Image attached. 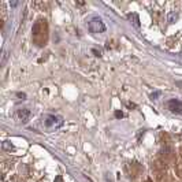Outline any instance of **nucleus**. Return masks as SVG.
Listing matches in <instances>:
<instances>
[{
  "label": "nucleus",
  "mask_w": 182,
  "mask_h": 182,
  "mask_svg": "<svg viewBox=\"0 0 182 182\" xmlns=\"http://www.w3.org/2000/svg\"><path fill=\"white\" fill-rule=\"evenodd\" d=\"M127 19L131 21V22H133L136 26H140V21H138V17H137V14H129V15H127Z\"/></svg>",
  "instance_id": "obj_6"
},
{
  "label": "nucleus",
  "mask_w": 182,
  "mask_h": 182,
  "mask_svg": "<svg viewBox=\"0 0 182 182\" xmlns=\"http://www.w3.org/2000/svg\"><path fill=\"white\" fill-rule=\"evenodd\" d=\"M92 52H93V54H96V56H100V52H97L96 49H92Z\"/></svg>",
  "instance_id": "obj_12"
},
{
  "label": "nucleus",
  "mask_w": 182,
  "mask_h": 182,
  "mask_svg": "<svg viewBox=\"0 0 182 182\" xmlns=\"http://www.w3.org/2000/svg\"><path fill=\"white\" fill-rule=\"evenodd\" d=\"M115 116H116V118H122L123 114L121 112V111H116V112H115Z\"/></svg>",
  "instance_id": "obj_10"
},
{
  "label": "nucleus",
  "mask_w": 182,
  "mask_h": 182,
  "mask_svg": "<svg viewBox=\"0 0 182 182\" xmlns=\"http://www.w3.org/2000/svg\"><path fill=\"white\" fill-rule=\"evenodd\" d=\"M30 115H32V112H30V110H28V108H21V110H18V116L22 122H28L29 118H30Z\"/></svg>",
  "instance_id": "obj_5"
},
{
  "label": "nucleus",
  "mask_w": 182,
  "mask_h": 182,
  "mask_svg": "<svg viewBox=\"0 0 182 182\" xmlns=\"http://www.w3.org/2000/svg\"><path fill=\"white\" fill-rule=\"evenodd\" d=\"M88 28H89V30L92 33H103V32H105V25L100 18L90 19L89 23H88Z\"/></svg>",
  "instance_id": "obj_3"
},
{
  "label": "nucleus",
  "mask_w": 182,
  "mask_h": 182,
  "mask_svg": "<svg viewBox=\"0 0 182 182\" xmlns=\"http://www.w3.org/2000/svg\"><path fill=\"white\" fill-rule=\"evenodd\" d=\"M47 32H48V28H47L45 21L40 19L33 25L32 33H33V40L37 45H44V43L47 41Z\"/></svg>",
  "instance_id": "obj_1"
},
{
  "label": "nucleus",
  "mask_w": 182,
  "mask_h": 182,
  "mask_svg": "<svg viewBox=\"0 0 182 182\" xmlns=\"http://www.w3.org/2000/svg\"><path fill=\"white\" fill-rule=\"evenodd\" d=\"M7 142H8V141H4V142H3V148H6V149H14V146H13V145H8Z\"/></svg>",
  "instance_id": "obj_8"
},
{
  "label": "nucleus",
  "mask_w": 182,
  "mask_h": 182,
  "mask_svg": "<svg viewBox=\"0 0 182 182\" xmlns=\"http://www.w3.org/2000/svg\"><path fill=\"white\" fill-rule=\"evenodd\" d=\"M159 96H160V92H155V93H152V95H151V99H152V100H155V99L159 97Z\"/></svg>",
  "instance_id": "obj_9"
},
{
  "label": "nucleus",
  "mask_w": 182,
  "mask_h": 182,
  "mask_svg": "<svg viewBox=\"0 0 182 182\" xmlns=\"http://www.w3.org/2000/svg\"><path fill=\"white\" fill-rule=\"evenodd\" d=\"M146 182H149V181H146Z\"/></svg>",
  "instance_id": "obj_13"
},
{
  "label": "nucleus",
  "mask_w": 182,
  "mask_h": 182,
  "mask_svg": "<svg viewBox=\"0 0 182 182\" xmlns=\"http://www.w3.org/2000/svg\"><path fill=\"white\" fill-rule=\"evenodd\" d=\"M167 108H169L171 112L180 114V112H182V101L177 100V99H171V100H169V103H167Z\"/></svg>",
  "instance_id": "obj_4"
},
{
  "label": "nucleus",
  "mask_w": 182,
  "mask_h": 182,
  "mask_svg": "<svg viewBox=\"0 0 182 182\" xmlns=\"http://www.w3.org/2000/svg\"><path fill=\"white\" fill-rule=\"evenodd\" d=\"M43 123L47 129H58L63 125V118L56 115H45L43 116Z\"/></svg>",
  "instance_id": "obj_2"
},
{
  "label": "nucleus",
  "mask_w": 182,
  "mask_h": 182,
  "mask_svg": "<svg viewBox=\"0 0 182 182\" xmlns=\"http://www.w3.org/2000/svg\"><path fill=\"white\" fill-rule=\"evenodd\" d=\"M175 19H177V14H175V13H170L169 14V22L173 23Z\"/></svg>",
  "instance_id": "obj_7"
},
{
  "label": "nucleus",
  "mask_w": 182,
  "mask_h": 182,
  "mask_svg": "<svg viewBox=\"0 0 182 182\" xmlns=\"http://www.w3.org/2000/svg\"><path fill=\"white\" fill-rule=\"evenodd\" d=\"M55 182H63V180H62V175H58V177L55 178Z\"/></svg>",
  "instance_id": "obj_11"
}]
</instances>
